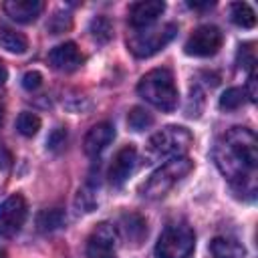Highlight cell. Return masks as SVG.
<instances>
[{
	"label": "cell",
	"instance_id": "6da1fadb",
	"mask_svg": "<svg viewBox=\"0 0 258 258\" xmlns=\"http://www.w3.org/2000/svg\"><path fill=\"white\" fill-rule=\"evenodd\" d=\"M214 161L222 175L238 189L254 196L256 167H258V141L248 127L228 129L214 145Z\"/></svg>",
	"mask_w": 258,
	"mask_h": 258
},
{
	"label": "cell",
	"instance_id": "7a4b0ae2",
	"mask_svg": "<svg viewBox=\"0 0 258 258\" xmlns=\"http://www.w3.org/2000/svg\"><path fill=\"white\" fill-rule=\"evenodd\" d=\"M191 145V133L181 125H167L149 137L145 145V159L149 163H165L173 157H181Z\"/></svg>",
	"mask_w": 258,
	"mask_h": 258
},
{
	"label": "cell",
	"instance_id": "3957f363",
	"mask_svg": "<svg viewBox=\"0 0 258 258\" xmlns=\"http://www.w3.org/2000/svg\"><path fill=\"white\" fill-rule=\"evenodd\" d=\"M137 93L161 111H173L177 107V87L171 71L167 69H153L145 73L137 85Z\"/></svg>",
	"mask_w": 258,
	"mask_h": 258
},
{
	"label": "cell",
	"instance_id": "277c9868",
	"mask_svg": "<svg viewBox=\"0 0 258 258\" xmlns=\"http://www.w3.org/2000/svg\"><path fill=\"white\" fill-rule=\"evenodd\" d=\"M194 169V161L185 155L181 157H173L169 161H165L159 169H155L149 179L141 185V196L147 200H159L163 198L177 181H181L189 171Z\"/></svg>",
	"mask_w": 258,
	"mask_h": 258
},
{
	"label": "cell",
	"instance_id": "5b68a950",
	"mask_svg": "<svg viewBox=\"0 0 258 258\" xmlns=\"http://www.w3.org/2000/svg\"><path fill=\"white\" fill-rule=\"evenodd\" d=\"M196 250V234L185 222H171L163 228L157 244V258H191Z\"/></svg>",
	"mask_w": 258,
	"mask_h": 258
},
{
	"label": "cell",
	"instance_id": "8992f818",
	"mask_svg": "<svg viewBox=\"0 0 258 258\" xmlns=\"http://www.w3.org/2000/svg\"><path fill=\"white\" fill-rule=\"evenodd\" d=\"M177 34V26L173 22L161 24V26H147V28H137L129 34L127 46L137 58H147L161 50L167 42L173 40Z\"/></svg>",
	"mask_w": 258,
	"mask_h": 258
},
{
	"label": "cell",
	"instance_id": "52a82bcc",
	"mask_svg": "<svg viewBox=\"0 0 258 258\" xmlns=\"http://www.w3.org/2000/svg\"><path fill=\"white\" fill-rule=\"evenodd\" d=\"M222 42H224V34L218 26L202 24L189 34L183 50L189 56H212L222 48Z\"/></svg>",
	"mask_w": 258,
	"mask_h": 258
},
{
	"label": "cell",
	"instance_id": "ba28073f",
	"mask_svg": "<svg viewBox=\"0 0 258 258\" xmlns=\"http://www.w3.org/2000/svg\"><path fill=\"white\" fill-rule=\"evenodd\" d=\"M26 200L18 194L6 198L0 204V236L12 238L16 236L26 220Z\"/></svg>",
	"mask_w": 258,
	"mask_h": 258
},
{
	"label": "cell",
	"instance_id": "9c48e42d",
	"mask_svg": "<svg viewBox=\"0 0 258 258\" xmlns=\"http://www.w3.org/2000/svg\"><path fill=\"white\" fill-rule=\"evenodd\" d=\"M117 256V230L101 222L87 240V258H115Z\"/></svg>",
	"mask_w": 258,
	"mask_h": 258
},
{
	"label": "cell",
	"instance_id": "30bf717a",
	"mask_svg": "<svg viewBox=\"0 0 258 258\" xmlns=\"http://www.w3.org/2000/svg\"><path fill=\"white\" fill-rule=\"evenodd\" d=\"M163 10H165V2H161V0L135 2L129 8V24L133 30L153 26V22L163 14Z\"/></svg>",
	"mask_w": 258,
	"mask_h": 258
},
{
	"label": "cell",
	"instance_id": "8fae6325",
	"mask_svg": "<svg viewBox=\"0 0 258 258\" xmlns=\"http://www.w3.org/2000/svg\"><path fill=\"white\" fill-rule=\"evenodd\" d=\"M135 161H137V149L133 145H125L117 151V155L113 157V163L109 167V181L113 185H123L127 181V177L133 173L135 169Z\"/></svg>",
	"mask_w": 258,
	"mask_h": 258
},
{
	"label": "cell",
	"instance_id": "7c38bea8",
	"mask_svg": "<svg viewBox=\"0 0 258 258\" xmlns=\"http://www.w3.org/2000/svg\"><path fill=\"white\" fill-rule=\"evenodd\" d=\"M48 62L56 71L71 73L83 64V54L75 42H62L48 52Z\"/></svg>",
	"mask_w": 258,
	"mask_h": 258
},
{
	"label": "cell",
	"instance_id": "4fadbf2b",
	"mask_svg": "<svg viewBox=\"0 0 258 258\" xmlns=\"http://www.w3.org/2000/svg\"><path fill=\"white\" fill-rule=\"evenodd\" d=\"M113 139H115V127L109 121H103L89 129V133L85 135V141H83V149L87 155L97 157Z\"/></svg>",
	"mask_w": 258,
	"mask_h": 258
},
{
	"label": "cell",
	"instance_id": "5bb4252c",
	"mask_svg": "<svg viewBox=\"0 0 258 258\" xmlns=\"http://www.w3.org/2000/svg\"><path fill=\"white\" fill-rule=\"evenodd\" d=\"M2 8L12 20L20 24H28L40 16V12L44 10V2L42 0H6Z\"/></svg>",
	"mask_w": 258,
	"mask_h": 258
},
{
	"label": "cell",
	"instance_id": "9a60e30c",
	"mask_svg": "<svg viewBox=\"0 0 258 258\" xmlns=\"http://www.w3.org/2000/svg\"><path fill=\"white\" fill-rule=\"evenodd\" d=\"M210 252L214 258H244L246 250L244 246L234 240V238H226V236H218L210 242Z\"/></svg>",
	"mask_w": 258,
	"mask_h": 258
},
{
	"label": "cell",
	"instance_id": "2e32d148",
	"mask_svg": "<svg viewBox=\"0 0 258 258\" xmlns=\"http://www.w3.org/2000/svg\"><path fill=\"white\" fill-rule=\"evenodd\" d=\"M121 230L127 240L133 244H141V240L147 236V224L139 214H123L121 216Z\"/></svg>",
	"mask_w": 258,
	"mask_h": 258
},
{
	"label": "cell",
	"instance_id": "e0dca14e",
	"mask_svg": "<svg viewBox=\"0 0 258 258\" xmlns=\"http://www.w3.org/2000/svg\"><path fill=\"white\" fill-rule=\"evenodd\" d=\"M0 48L14 52V54H22L28 48V38L18 30L0 24Z\"/></svg>",
	"mask_w": 258,
	"mask_h": 258
},
{
	"label": "cell",
	"instance_id": "ac0fdd59",
	"mask_svg": "<svg viewBox=\"0 0 258 258\" xmlns=\"http://www.w3.org/2000/svg\"><path fill=\"white\" fill-rule=\"evenodd\" d=\"M67 222V216L60 208H50V210H42L36 218V226L42 232H54L58 228H62Z\"/></svg>",
	"mask_w": 258,
	"mask_h": 258
},
{
	"label": "cell",
	"instance_id": "d6986e66",
	"mask_svg": "<svg viewBox=\"0 0 258 258\" xmlns=\"http://www.w3.org/2000/svg\"><path fill=\"white\" fill-rule=\"evenodd\" d=\"M230 18L236 26H242V28H252L256 24V12L246 2H234L230 6Z\"/></svg>",
	"mask_w": 258,
	"mask_h": 258
},
{
	"label": "cell",
	"instance_id": "ffe728a7",
	"mask_svg": "<svg viewBox=\"0 0 258 258\" xmlns=\"http://www.w3.org/2000/svg\"><path fill=\"white\" fill-rule=\"evenodd\" d=\"M89 32L97 42H109L113 36V24L107 16H95L89 24Z\"/></svg>",
	"mask_w": 258,
	"mask_h": 258
},
{
	"label": "cell",
	"instance_id": "44dd1931",
	"mask_svg": "<svg viewBox=\"0 0 258 258\" xmlns=\"http://www.w3.org/2000/svg\"><path fill=\"white\" fill-rule=\"evenodd\" d=\"M244 101H246V91L240 87H230L220 97V109L222 111H234V109L242 107Z\"/></svg>",
	"mask_w": 258,
	"mask_h": 258
},
{
	"label": "cell",
	"instance_id": "7402d4cb",
	"mask_svg": "<svg viewBox=\"0 0 258 258\" xmlns=\"http://www.w3.org/2000/svg\"><path fill=\"white\" fill-rule=\"evenodd\" d=\"M16 129H18V133L24 135V137L36 135L38 129H40V119H38V115L30 113V111H22V113L18 115V119H16Z\"/></svg>",
	"mask_w": 258,
	"mask_h": 258
},
{
	"label": "cell",
	"instance_id": "603a6c76",
	"mask_svg": "<svg viewBox=\"0 0 258 258\" xmlns=\"http://www.w3.org/2000/svg\"><path fill=\"white\" fill-rule=\"evenodd\" d=\"M127 123H129V127H131L133 131H143V129L151 127L153 117H151L143 107H133V109L129 111V115H127Z\"/></svg>",
	"mask_w": 258,
	"mask_h": 258
},
{
	"label": "cell",
	"instance_id": "cb8c5ba5",
	"mask_svg": "<svg viewBox=\"0 0 258 258\" xmlns=\"http://www.w3.org/2000/svg\"><path fill=\"white\" fill-rule=\"evenodd\" d=\"M71 26H73V18H71L69 12H54V14L50 16L48 24H46V30H48L50 34H60V32L69 30Z\"/></svg>",
	"mask_w": 258,
	"mask_h": 258
},
{
	"label": "cell",
	"instance_id": "d4e9b609",
	"mask_svg": "<svg viewBox=\"0 0 258 258\" xmlns=\"http://www.w3.org/2000/svg\"><path fill=\"white\" fill-rule=\"evenodd\" d=\"M256 64V50H254V42H244L238 48V67L240 69H248L254 71Z\"/></svg>",
	"mask_w": 258,
	"mask_h": 258
},
{
	"label": "cell",
	"instance_id": "484cf974",
	"mask_svg": "<svg viewBox=\"0 0 258 258\" xmlns=\"http://www.w3.org/2000/svg\"><path fill=\"white\" fill-rule=\"evenodd\" d=\"M40 85H42V75H40L38 71H28V73H24V77H22V87H24L26 91H36Z\"/></svg>",
	"mask_w": 258,
	"mask_h": 258
},
{
	"label": "cell",
	"instance_id": "4316f807",
	"mask_svg": "<svg viewBox=\"0 0 258 258\" xmlns=\"http://www.w3.org/2000/svg\"><path fill=\"white\" fill-rule=\"evenodd\" d=\"M64 141H67V131H64L62 127H56V129L48 135V139H46V143H48L50 149H58L60 145H64Z\"/></svg>",
	"mask_w": 258,
	"mask_h": 258
},
{
	"label": "cell",
	"instance_id": "83f0119b",
	"mask_svg": "<svg viewBox=\"0 0 258 258\" xmlns=\"http://www.w3.org/2000/svg\"><path fill=\"white\" fill-rule=\"evenodd\" d=\"M77 204H79V208H83V212H93V208H95V196L91 194V191H87V189H81L79 191V198H77Z\"/></svg>",
	"mask_w": 258,
	"mask_h": 258
},
{
	"label": "cell",
	"instance_id": "f1b7e54d",
	"mask_svg": "<svg viewBox=\"0 0 258 258\" xmlns=\"http://www.w3.org/2000/svg\"><path fill=\"white\" fill-rule=\"evenodd\" d=\"M256 95H258V91H256V73L250 71V77H248V99L256 101Z\"/></svg>",
	"mask_w": 258,
	"mask_h": 258
},
{
	"label": "cell",
	"instance_id": "f546056e",
	"mask_svg": "<svg viewBox=\"0 0 258 258\" xmlns=\"http://www.w3.org/2000/svg\"><path fill=\"white\" fill-rule=\"evenodd\" d=\"M10 163H12V153L4 145H0V169L10 167Z\"/></svg>",
	"mask_w": 258,
	"mask_h": 258
},
{
	"label": "cell",
	"instance_id": "4dcf8cb0",
	"mask_svg": "<svg viewBox=\"0 0 258 258\" xmlns=\"http://www.w3.org/2000/svg\"><path fill=\"white\" fill-rule=\"evenodd\" d=\"M189 6H191V8H212L214 2H204V4H202V2H189Z\"/></svg>",
	"mask_w": 258,
	"mask_h": 258
},
{
	"label": "cell",
	"instance_id": "1f68e13d",
	"mask_svg": "<svg viewBox=\"0 0 258 258\" xmlns=\"http://www.w3.org/2000/svg\"><path fill=\"white\" fill-rule=\"evenodd\" d=\"M6 79H8V71H6V67L0 62V85H4Z\"/></svg>",
	"mask_w": 258,
	"mask_h": 258
},
{
	"label": "cell",
	"instance_id": "d6a6232c",
	"mask_svg": "<svg viewBox=\"0 0 258 258\" xmlns=\"http://www.w3.org/2000/svg\"><path fill=\"white\" fill-rule=\"evenodd\" d=\"M2 119H4V107L0 105V125H2Z\"/></svg>",
	"mask_w": 258,
	"mask_h": 258
},
{
	"label": "cell",
	"instance_id": "836d02e7",
	"mask_svg": "<svg viewBox=\"0 0 258 258\" xmlns=\"http://www.w3.org/2000/svg\"><path fill=\"white\" fill-rule=\"evenodd\" d=\"M0 258H8V254H6V250H4V248H0Z\"/></svg>",
	"mask_w": 258,
	"mask_h": 258
}]
</instances>
